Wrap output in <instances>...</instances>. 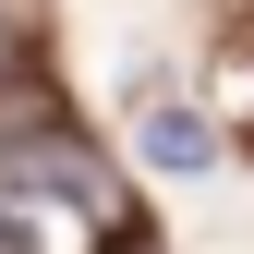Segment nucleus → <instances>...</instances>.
Returning <instances> with one entry per match:
<instances>
[{
  "label": "nucleus",
  "instance_id": "obj_3",
  "mask_svg": "<svg viewBox=\"0 0 254 254\" xmlns=\"http://www.w3.org/2000/svg\"><path fill=\"white\" fill-rule=\"evenodd\" d=\"M24 37H37V0H0V85H24Z\"/></svg>",
  "mask_w": 254,
  "mask_h": 254
},
{
  "label": "nucleus",
  "instance_id": "obj_4",
  "mask_svg": "<svg viewBox=\"0 0 254 254\" xmlns=\"http://www.w3.org/2000/svg\"><path fill=\"white\" fill-rule=\"evenodd\" d=\"M121 254H145V230H133V242H121Z\"/></svg>",
  "mask_w": 254,
  "mask_h": 254
},
{
  "label": "nucleus",
  "instance_id": "obj_5",
  "mask_svg": "<svg viewBox=\"0 0 254 254\" xmlns=\"http://www.w3.org/2000/svg\"><path fill=\"white\" fill-rule=\"evenodd\" d=\"M242 12H254V0H242Z\"/></svg>",
  "mask_w": 254,
  "mask_h": 254
},
{
  "label": "nucleus",
  "instance_id": "obj_1",
  "mask_svg": "<svg viewBox=\"0 0 254 254\" xmlns=\"http://www.w3.org/2000/svg\"><path fill=\"white\" fill-rule=\"evenodd\" d=\"M121 218V182L73 145H0V254H85Z\"/></svg>",
  "mask_w": 254,
  "mask_h": 254
},
{
  "label": "nucleus",
  "instance_id": "obj_2",
  "mask_svg": "<svg viewBox=\"0 0 254 254\" xmlns=\"http://www.w3.org/2000/svg\"><path fill=\"white\" fill-rule=\"evenodd\" d=\"M133 145H145V170H170V182H194L206 157H218V133H206L194 109H145V133H133Z\"/></svg>",
  "mask_w": 254,
  "mask_h": 254
}]
</instances>
